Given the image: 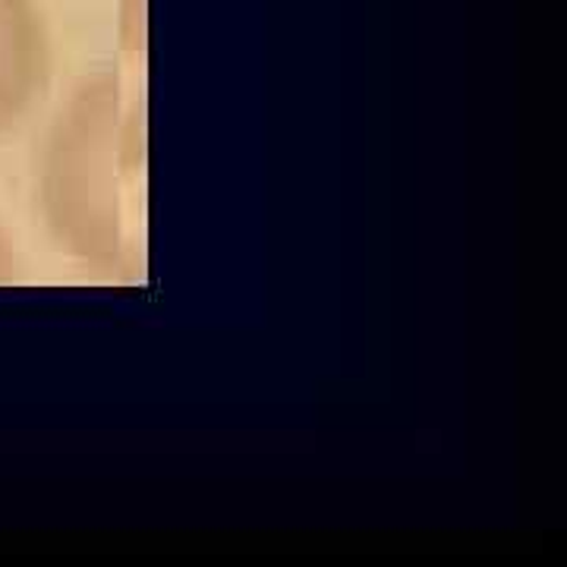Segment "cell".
<instances>
[{
	"instance_id": "1",
	"label": "cell",
	"mask_w": 567,
	"mask_h": 567,
	"mask_svg": "<svg viewBox=\"0 0 567 567\" xmlns=\"http://www.w3.org/2000/svg\"><path fill=\"white\" fill-rule=\"evenodd\" d=\"M126 133L114 85L92 82L61 114L44 162V205L61 244L104 271L133 268Z\"/></svg>"
},
{
	"instance_id": "2",
	"label": "cell",
	"mask_w": 567,
	"mask_h": 567,
	"mask_svg": "<svg viewBox=\"0 0 567 567\" xmlns=\"http://www.w3.org/2000/svg\"><path fill=\"white\" fill-rule=\"evenodd\" d=\"M48 76V32L35 0H0V130L17 123Z\"/></svg>"
},
{
	"instance_id": "3",
	"label": "cell",
	"mask_w": 567,
	"mask_h": 567,
	"mask_svg": "<svg viewBox=\"0 0 567 567\" xmlns=\"http://www.w3.org/2000/svg\"><path fill=\"white\" fill-rule=\"evenodd\" d=\"M3 271H7V259H3V244H0V278H3Z\"/></svg>"
}]
</instances>
